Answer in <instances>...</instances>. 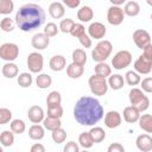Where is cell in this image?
<instances>
[{
	"label": "cell",
	"instance_id": "6da1fadb",
	"mask_svg": "<svg viewBox=\"0 0 152 152\" xmlns=\"http://www.w3.org/2000/svg\"><path fill=\"white\" fill-rule=\"evenodd\" d=\"M100 101L93 96H81L74 106V118L81 126H94L103 118Z\"/></svg>",
	"mask_w": 152,
	"mask_h": 152
},
{
	"label": "cell",
	"instance_id": "7a4b0ae2",
	"mask_svg": "<svg viewBox=\"0 0 152 152\" xmlns=\"http://www.w3.org/2000/svg\"><path fill=\"white\" fill-rule=\"evenodd\" d=\"M15 25L23 32H32L45 21V12L37 4H25L15 12Z\"/></svg>",
	"mask_w": 152,
	"mask_h": 152
},
{
	"label": "cell",
	"instance_id": "3957f363",
	"mask_svg": "<svg viewBox=\"0 0 152 152\" xmlns=\"http://www.w3.org/2000/svg\"><path fill=\"white\" fill-rule=\"evenodd\" d=\"M112 51H113V45L109 40H107V39L100 40L95 45V48L91 50V58L96 63L104 62L110 56Z\"/></svg>",
	"mask_w": 152,
	"mask_h": 152
},
{
	"label": "cell",
	"instance_id": "277c9868",
	"mask_svg": "<svg viewBox=\"0 0 152 152\" xmlns=\"http://www.w3.org/2000/svg\"><path fill=\"white\" fill-rule=\"evenodd\" d=\"M88 84H89L91 94L96 95V96H103L104 94H107L108 87H109L108 86V81L106 80V77L100 76L97 74H94L93 76L89 77Z\"/></svg>",
	"mask_w": 152,
	"mask_h": 152
},
{
	"label": "cell",
	"instance_id": "5b68a950",
	"mask_svg": "<svg viewBox=\"0 0 152 152\" xmlns=\"http://www.w3.org/2000/svg\"><path fill=\"white\" fill-rule=\"evenodd\" d=\"M132 63V53L128 50L118 51L112 58V65L116 70H122Z\"/></svg>",
	"mask_w": 152,
	"mask_h": 152
},
{
	"label": "cell",
	"instance_id": "8992f818",
	"mask_svg": "<svg viewBox=\"0 0 152 152\" xmlns=\"http://www.w3.org/2000/svg\"><path fill=\"white\" fill-rule=\"evenodd\" d=\"M19 48L14 43H4L0 46V57L6 62H13L18 58Z\"/></svg>",
	"mask_w": 152,
	"mask_h": 152
},
{
	"label": "cell",
	"instance_id": "52a82bcc",
	"mask_svg": "<svg viewBox=\"0 0 152 152\" xmlns=\"http://www.w3.org/2000/svg\"><path fill=\"white\" fill-rule=\"evenodd\" d=\"M27 68L32 74H39L43 70V65H44V58L43 55L38 51L31 52L27 57Z\"/></svg>",
	"mask_w": 152,
	"mask_h": 152
},
{
	"label": "cell",
	"instance_id": "ba28073f",
	"mask_svg": "<svg viewBox=\"0 0 152 152\" xmlns=\"http://www.w3.org/2000/svg\"><path fill=\"white\" fill-rule=\"evenodd\" d=\"M125 15L126 14L124 12V8H121L120 6L112 5L107 11V21L113 26H119L122 24Z\"/></svg>",
	"mask_w": 152,
	"mask_h": 152
},
{
	"label": "cell",
	"instance_id": "9c48e42d",
	"mask_svg": "<svg viewBox=\"0 0 152 152\" xmlns=\"http://www.w3.org/2000/svg\"><path fill=\"white\" fill-rule=\"evenodd\" d=\"M133 66H134V70H135L137 72L142 74V75H147V74H150L151 70H152V59L142 53V55H140V56L135 59Z\"/></svg>",
	"mask_w": 152,
	"mask_h": 152
},
{
	"label": "cell",
	"instance_id": "30bf717a",
	"mask_svg": "<svg viewBox=\"0 0 152 152\" xmlns=\"http://www.w3.org/2000/svg\"><path fill=\"white\" fill-rule=\"evenodd\" d=\"M132 38H133L134 44H135L139 49H141V50H142L144 48H146L148 44H151V36H150V33H148L146 30H144V28H138V30H135V31L133 32Z\"/></svg>",
	"mask_w": 152,
	"mask_h": 152
},
{
	"label": "cell",
	"instance_id": "8fae6325",
	"mask_svg": "<svg viewBox=\"0 0 152 152\" xmlns=\"http://www.w3.org/2000/svg\"><path fill=\"white\" fill-rule=\"evenodd\" d=\"M122 122V116L118 110H109L104 115V125L107 128H116L121 125Z\"/></svg>",
	"mask_w": 152,
	"mask_h": 152
},
{
	"label": "cell",
	"instance_id": "7c38bea8",
	"mask_svg": "<svg viewBox=\"0 0 152 152\" xmlns=\"http://www.w3.org/2000/svg\"><path fill=\"white\" fill-rule=\"evenodd\" d=\"M106 33H107V28L102 23L95 21V23H91L88 27V34L90 36V38L101 40L106 36Z\"/></svg>",
	"mask_w": 152,
	"mask_h": 152
},
{
	"label": "cell",
	"instance_id": "4fadbf2b",
	"mask_svg": "<svg viewBox=\"0 0 152 152\" xmlns=\"http://www.w3.org/2000/svg\"><path fill=\"white\" fill-rule=\"evenodd\" d=\"M50 44V37H48L44 32L42 33H36L32 39H31V45L36 50H45Z\"/></svg>",
	"mask_w": 152,
	"mask_h": 152
},
{
	"label": "cell",
	"instance_id": "5bb4252c",
	"mask_svg": "<svg viewBox=\"0 0 152 152\" xmlns=\"http://www.w3.org/2000/svg\"><path fill=\"white\" fill-rule=\"evenodd\" d=\"M27 118L32 124H40L45 119V113L40 106H31L27 110Z\"/></svg>",
	"mask_w": 152,
	"mask_h": 152
},
{
	"label": "cell",
	"instance_id": "9a60e30c",
	"mask_svg": "<svg viewBox=\"0 0 152 152\" xmlns=\"http://www.w3.org/2000/svg\"><path fill=\"white\" fill-rule=\"evenodd\" d=\"M135 145L139 151L150 152V151H152V137L147 133L140 134L135 139Z\"/></svg>",
	"mask_w": 152,
	"mask_h": 152
},
{
	"label": "cell",
	"instance_id": "2e32d148",
	"mask_svg": "<svg viewBox=\"0 0 152 152\" xmlns=\"http://www.w3.org/2000/svg\"><path fill=\"white\" fill-rule=\"evenodd\" d=\"M49 65H50V69L52 71H62L66 68V59L64 56L62 55H55L50 58V62H49Z\"/></svg>",
	"mask_w": 152,
	"mask_h": 152
},
{
	"label": "cell",
	"instance_id": "e0dca14e",
	"mask_svg": "<svg viewBox=\"0 0 152 152\" xmlns=\"http://www.w3.org/2000/svg\"><path fill=\"white\" fill-rule=\"evenodd\" d=\"M122 115H124V120L126 121V122H128V124H134V122H138V120H139V118H140V112L134 107V106H128V107H126L125 109H124V113H122Z\"/></svg>",
	"mask_w": 152,
	"mask_h": 152
},
{
	"label": "cell",
	"instance_id": "ac0fdd59",
	"mask_svg": "<svg viewBox=\"0 0 152 152\" xmlns=\"http://www.w3.org/2000/svg\"><path fill=\"white\" fill-rule=\"evenodd\" d=\"M49 14L53 19H61V18H63L64 14H65L64 4L63 2H58V1H55V2L50 4V6H49Z\"/></svg>",
	"mask_w": 152,
	"mask_h": 152
},
{
	"label": "cell",
	"instance_id": "d6986e66",
	"mask_svg": "<svg viewBox=\"0 0 152 152\" xmlns=\"http://www.w3.org/2000/svg\"><path fill=\"white\" fill-rule=\"evenodd\" d=\"M83 72H84V65H81L78 63L72 62L66 66V75L70 78H74V80L80 78L83 75Z\"/></svg>",
	"mask_w": 152,
	"mask_h": 152
},
{
	"label": "cell",
	"instance_id": "ffe728a7",
	"mask_svg": "<svg viewBox=\"0 0 152 152\" xmlns=\"http://www.w3.org/2000/svg\"><path fill=\"white\" fill-rule=\"evenodd\" d=\"M18 72H19L18 65L13 62H7L1 68V74L6 78H14L15 76H18Z\"/></svg>",
	"mask_w": 152,
	"mask_h": 152
},
{
	"label": "cell",
	"instance_id": "44dd1931",
	"mask_svg": "<svg viewBox=\"0 0 152 152\" xmlns=\"http://www.w3.org/2000/svg\"><path fill=\"white\" fill-rule=\"evenodd\" d=\"M94 17V11L90 6H82L77 11V19L81 23H89Z\"/></svg>",
	"mask_w": 152,
	"mask_h": 152
},
{
	"label": "cell",
	"instance_id": "7402d4cb",
	"mask_svg": "<svg viewBox=\"0 0 152 152\" xmlns=\"http://www.w3.org/2000/svg\"><path fill=\"white\" fill-rule=\"evenodd\" d=\"M45 135V127L39 124H34L28 128V137L32 140H42Z\"/></svg>",
	"mask_w": 152,
	"mask_h": 152
},
{
	"label": "cell",
	"instance_id": "603a6c76",
	"mask_svg": "<svg viewBox=\"0 0 152 152\" xmlns=\"http://www.w3.org/2000/svg\"><path fill=\"white\" fill-rule=\"evenodd\" d=\"M145 96H146V95L144 94V90L140 89V88H134V87H133V88L129 90V93H128L129 102H131V104L134 106V107H135L139 102H141Z\"/></svg>",
	"mask_w": 152,
	"mask_h": 152
},
{
	"label": "cell",
	"instance_id": "cb8c5ba5",
	"mask_svg": "<svg viewBox=\"0 0 152 152\" xmlns=\"http://www.w3.org/2000/svg\"><path fill=\"white\" fill-rule=\"evenodd\" d=\"M139 127L146 133H152V115L151 114H141L139 120Z\"/></svg>",
	"mask_w": 152,
	"mask_h": 152
},
{
	"label": "cell",
	"instance_id": "d4e9b609",
	"mask_svg": "<svg viewBox=\"0 0 152 152\" xmlns=\"http://www.w3.org/2000/svg\"><path fill=\"white\" fill-rule=\"evenodd\" d=\"M124 12L128 17H137L140 13V5L137 1H127L124 7Z\"/></svg>",
	"mask_w": 152,
	"mask_h": 152
},
{
	"label": "cell",
	"instance_id": "484cf974",
	"mask_svg": "<svg viewBox=\"0 0 152 152\" xmlns=\"http://www.w3.org/2000/svg\"><path fill=\"white\" fill-rule=\"evenodd\" d=\"M125 84V80L121 75L115 74V75H110L108 78V86L113 89V90H120Z\"/></svg>",
	"mask_w": 152,
	"mask_h": 152
},
{
	"label": "cell",
	"instance_id": "4316f807",
	"mask_svg": "<svg viewBox=\"0 0 152 152\" xmlns=\"http://www.w3.org/2000/svg\"><path fill=\"white\" fill-rule=\"evenodd\" d=\"M125 82L128 84V86H138L140 82H141V77H140V74L137 72L135 70H129L125 74Z\"/></svg>",
	"mask_w": 152,
	"mask_h": 152
},
{
	"label": "cell",
	"instance_id": "83f0119b",
	"mask_svg": "<svg viewBox=\"0 0 152 152\" xmlns=\"http://www.w3.org/2000/svg\"><path fill=\"white\" fill-rule=\"evenodd\" d=\"M36 84L39 89H46L52 84V78L48 74H38L36 77Z\"/></svg>",
	"mask_w": 152,
	"mask_h": 152
},
{
	"label": "cell",
	"instance_id": "f1b7e54d",
	"mask_svg": "<svg viewBox=\"0 0 152 152\" xmlns=\"http://www.w3.org/2000/svg\"><path fill=\"white\" fill-rule=\"evenodd\" d=\"M78 144H80V146L82 148L86 150V148H91L95 142H94V140H93V138H91L89 132H82L78 135Z\"/></svg>",
	"mask_w": 152,
	"mask_h": 152
},
{
	"label": "cell",
	"instance_id": "f546056e",
	"mask_svg": "<svg viewBox=\"0 0 152 152\" xmlns=\"http://www.w3.org/2000/svg\"><path fill=\"white\" fill-rule=\"evenodd\" d=\"M43 126L45 127V129L52 132V131H55L56 128L61 127V126H62V122H61V119H58V118L46 116V118L43 120Z\"/></svg>",
	"mask_w": 152,
	"mask_h": 152
},
{
	"label": "cell",
	"instance_id": "4dcf8cb0",
	"mask_svg": "<svg viewBox=\"0 0 152 152\" xmlns=\"http://www.w3.org/2000/svg\"><path fill=\"white\" fill-rule=\"evenodd\" d=\"M93 140L95 144H99V142H102L106 138V132L102 127H99V126H95V127H91V129L89 131Z\"/></svg>",
	"mask_w": 152,
	"mask_h": 152
},
{
	"label": "cell",
	"instance_id": "1f68e13d",
	"mask_svg": "<svg viewBox=\"0 0 152 152\" xmlns=\"http://www.w3.org/2000/svg\"><path fill=\"white\" fill-rule=\"evenodd\" d=\"M14 132L13 131H2L0 134V142L4 147H10L14 142Z\"/></svg>",
	"mask_w": 152,
	"mask_h": 152
},
{
	"label": "cell",
	"instance_id": "d6a6232c",
	"mask_svg": "<svg viewBox=\"0 0 152 152\" xmlns=\"http://www.w3.org/2000/svg\"><path fill=\"white\" fill-rule=\"evenodd\" d=\"M94 71H95V74H97L100 76H103V77H109L112 75V68L104 62L96 63V65L94 68Z\"/></svg>",
	"mask_w": 152,
	"mask_h": 152
},
{
	"label": "cell",
	"instance_id": "836d02e7",
	"mask_svg": "<svg viewBox=\"0 0 152 152\" xmlns=\"http://www.w3.org/2000/svg\"><path fill=\"white\" fill-rule=\"evenodd\" d=\"M71 58H72V62L78 63L81 65H84L87 63V53L83 49H75L72 51Z\"/></svg>",
	"mask_w": 152,
	"mask_h": 152
},
{
	"label": "cell",
	"instance_id": "e575fe53",
	"mask_svg": "<svg viewBox=\"0 0 152 152\" xmlns=\"http://www.w3.org/2000/svg\"><path fill=\"white\" fill-rule=\"evenodd\" d=\"M17 82L21 88H28V87H31L33 78H32V75L30 72H21L20 75H18Z\"/></svg>",
	"mask_w": 152,
	"mask_h": 152
},
{
	"label": "cell",
	"instance_id": "d590c367",
	"mask_svg": "<svg viewBox=\"0 0 152 152\" xmlns=\"http://www.w3.org/2000/svg\"><path fill=\"white\" fill-rule=\"evenodd\" d=\"M61 102H62V96H61L59 91L52 90V91H50L48 94V96H46V104H48V107L61 104Z\"/></svg>",
	"mask_w": 152,
	"mask_h": 152
},
{
	"label": "cell",
	"instance_id": "8d00e7d4",
	"mask_svg": "<svg viewBox=\"0 0 152 152\" xmlns=\"http://www.w3.org/2000/svg\"><path fill=\"white\" fill-rule=\"evenodd\" d=\"M10 128L15 134H23L25 132V129H26V125H25V122L21 119H14V120L11 121Z\"/></svg>",
	"mask_w": 152,
	"mask_h": 152
},
{
	"label": "cell",
	"instance_id": "74e56055",
	"mask_svg": "<svg viewBox=\"0 0 152 152\" xmlns=\"http://www.w3.org/2000/svg\"><path fill=\"white\" fill-rule=\"evenodd\" d=\"M51 138H52V140H53L56 144H62V142H64L65 139H66V132H65V129H63L62 127H58V128H56L55 131H52Z\"/></svg>",
	"mask_w": 152,
	"mask_h": 152
},
{
	"label": "cell",
	"instance_id": "f35d334b",
	"mask_svg": "<svg viewBox=\"0 0 152 152\" xmlns=\"http://www.w3.org/2000/svg\"><path fill=\"white\" fill-rule=\"evenodd\" d=\"M14 10V2L12 0H0V13L4 15L11 14Z\"/></svg>",
	"mask_w": 152,
	"mask_h": 152
},
{
	"label": "cell",
	"instance_id": "ab89813d",
	"mask_svg": "<svg viewBox=\"0 0 152 152\" xmlns=\"http://www.w3.org/2000/svg\"><path fill=\"white\" fill-rule=\"evenodd\" d=\"M14 25H15V20H13L8 17L2 18L0 21V28L4 32H12L14 30Z\"/></svg>",
	"mask_w": 152,
	"mask_h": 152
},
{
	"label": "cell",
	"instance_id": "60d3db41",
	"mask_svg": "<svg viewBox=\"0 0 152 152\" xmlns=\"http://www.w3.org/2000/svg\"><path fill=\"white\" fill-rule=\"evenodd\" d=\"M75 24H76V23H75L72 19H70V18L63 19V20H61V23H59V31L63 32V33H70L71 30L74 28Z\"/></svg>",
	"mask_w": 152,
	"mask_h": 152
},
{
	"label": "cell",
	"instance_id": "b9f144b4",
	"mask_svg": "<svg viewBox=\"0 0 152 152\" xmlns=\"http://www.w3.org/2000/svg\"><path fill=\"white\" fill-rule=\"evenodd\" d=\"M48 116H52V118H58L61 119L63 116V107L61 104H56V106H50L48 107Z\"/></svg>",
	"mask_w": 152,
	"mask_h": 152
},
{
	"label": "cell",
	"instance_id": "7bdbcfd3",
	"mask_svg": "<svg viewBox=\"0 0 152 152\" xmlns=\"http://www.w3.org/2000/svg\"><path fill=\"white\" fill-rule=\"evenodd\" d=\"M58 31H59V26H57L55 23H48L46 25H45V27H44V33L48 36V37H55V36H57V33H58Z\"/></svg>",
	"mask_w": 152,
	"mask_h": 152
},
{
	"label": "cell",
	"instance_id": "ee69618b",
	"mask_svg": "<svg viewBox=\"0 0 152 152\" xmlns=\"http://www.w3.org/2000/svg\"><path fill=\"white\" fill-rule=\"evenodd\" d=\"M10 121H12V112L5 107L0 108V125H6Z\"/></svg>",
	"mask_w": 152,
	"mask_h": 152
},
{
	"label": "cell",
	"instance_id": "f6af8a7d",
	"mask_svg": "<svg viewBox=\"0 0 152 152\" xmlns=\"http://www.w3.org/2000/svg\"><path fill=\"white\" fill-rule=\"evenodd\" d=\"M140 87L144 90V93L152 94V77H145L140 82Z\"/></svg>",
	"mask_w": 152,
	"mask_h": 152
},
{
	"label": "cell",
	"instance_id": "bcb514c9",
	"mask_svg": "<svg viewBox=\"0 0 152 152\" xmlns=\"http://www.w3.org/2000/svg\"><path fill=\"white\" fill-rule=\"evenodd\" d=\"M86 33V27L83 26V24H75V26H74V28L71 30V32H70V34L72 36V37H75V38H80L82 34H84Z\"/></svg>",
	"mask_w": 152,
	"mask_h": 152
},
{
	"label": "cell",
	"instance_id": "7dc6e473",
	"mask_svg": "<svg viewBox=\"0 0 152 152\" xmlns=\"http://www.w3.org/2000/svg\"><path fill=\"white\" fill-rule=\"evenodd\" d=\"M78 40H80V43H81V45H82L83 48H86V49L91 48L93 42H91V38H90V36H89V34H87V33L82 34V36L78 38Z\"/></svg>",
	"mask_w": 152,
	"mask_h": 152
},
{
	"label": "cell",
	"instance_id": "c3c4849f",
	"mask_svg": "<svg viewBox=\"0 0 152 152\" xmlns=\"http://www.w3.org/2000/svg\"><path fill=\"white\" fill-rule=\"evenodd\" d=\"M148 107H150V99H148L147 96H145V97L142 99V101H141V102H139V103L135 106V108H137L140 113H142V112L147 110V109H148Z\"/></svg>",
	"mask_w": 152,
	"mask_h": 152
},
{
	"label": "cell",
	"instance_id": "681fc988",
	"mask_svg": "<svg viewBox=\"0 0 152 152\" xmlns=\"http://www.w3.org/2000/svg\"><path fill=\"white\" fill-rule=\"evenodd\" d=\"M80 144L75 142V141H69L66 142V145L64 146V152H78L80 151Z\"/></svg>",
	"mask_w": 152,
	"mask_h": 152
},
{
	"label": "cell",
	"instance_id": "f907efd6",
	"mask_svg": "<svg viewBox=\"0 0 152 152\" xmlns=\"http://www.w3.org/2000/svg\"><path fill=\"white\" fill-rule=\"evenodd\" d=\"M107 151L108 152H125V147L120 142H113L108 146Z\"/></svg>",
	"mask_w": 152,
	"mask_h": 152
},
{
	"label": "cell",
	"instance_id": "816d5d0a",
	"mask_svg": "<svg viewBox=\"0 0 152 152\" xmlns=\"http://www.w3.org/2000/svg\"><path fill=\"white\" fill-rule=\"evenodd\" d=\"M62 2L66 6V7H69V8H77L78 6H80V4H81V0H62Z\"/></svg>",
	"mask_w": 152,
	"mask_h": 152
},
{
	"label": "cell",
	"instance_id": "f5cc1de1",
	"mask_svg": "<svg viewBox=\"0 0 152 152\" xmlns=\"http://www.w3.org/2000/svg\"><path fill=\"white\" fill-rule=\"evenodd\" d=\"M31 152H45V147L40 142H36L31 146Z\"/></svg>",
	"mask_w": 152,
	"mask_h": 152
},
{
	"label": "cell",
	"instance_id": "db71d44e",
	"mask_svg": "<svg viewBox=\"0 0 152 152\" xmlns=\"http://www.w3.org/2000/svg\"><path fill=\"white\" fill-rule=\"evenodd\" d=\"M112 5H115V6H121L126 2V0H109Z\"/></svg>",
	"mask_w": 152,
	"mask_h": 152
},
{
	"label": "cell",
	"instance_id": "11a10c76",
	"mask_svg": "<svg viewBox=\"0 0 152 152\" xmlns=\"http://www.w3.org/2000/svg\"><path fill=\"white\" fill-rule=\"evenodd\" d=\"M146 2H147V5H148V6H151V7H152V0H146Z\"/></svg>",
	"mask_w": 152,
	"mask_h": 152
},
{
	"label": "cell",
	"instance_id": "9f6ffc18",
	"mask_svg": "<svg viewBox=\"0 0 152 152\" xmlns=\"http://www.w3.org/2000/svg\"><path fill=\"white\" fill-rule=\"evenodd\" d=\"M150 18H151V20H152V13H151V15H150Z\"/></svg>",
	"mask_w": 152,
	"mask_h": 152
},
{
	"label": "cell",
	"instance_id": "6f0895ef",
	"mask_svg": "<svg viewBox=\"0 0 152 152\" xmlns=\"http://www.w3.org/2000/svg\"><path fill=\"white\" fill-rule=\"evenodd\" d=\"M37 1H39V0H37Z\"/></svg>",
	"mask_w": 152,
	"mask_h": 152
}]
</instances>
